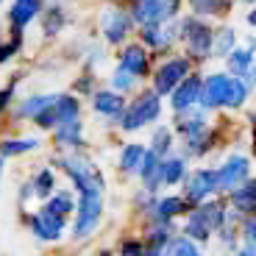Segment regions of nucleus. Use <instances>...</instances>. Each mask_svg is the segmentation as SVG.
<instances>
[{
    "label": "nucleus",
    "mask_w": 256,
    "mask_h": 256,
    "mask_svg": "<svg viewBox=\"0 0 256 256\" xmlns=\"http://www.w3.org/2000/svg\"><path fill=\"white\" fill-rule=\"evenodd\" d=\"M50 167L58 173V178L67 181L76 195L84 192H106V176L103 167L92 159L86 150H70V154H53Z\"/></svg>",
    "instance_id": "obj_1"
},
{
    "label": "nucleus",
    "mask_w": 256,
    "mask_h": 256,
    "mask_svg": "<svg viewBox=\"0 0 256 256\" xmlns=\"http://www.w3.org/2000/svg\"><path fill=\"white\" fill-rule=\"evenodd\" d=\"M106 220V192H84L78 195L76 212L70 218L67 240L76 245H84L100 234V226Z\"/></svg>",
    "instance_id": "obj_2"
},
{
    "label": "nucleus",
    "mask_w": 256,
    "mask_h": 256,
    "mask_svg": "<svg viewBox=\"0 0 256 256\" xmlns=\"http://www.w3.org/2000/svg\"><path fill=\"white\" fill-rule=\"evenodd\" d=\"M162 117V98L154 90H136L131 100H126V109L112 126L120 134H136L148 126H156Z\"/></svg>",
    "instance_id": "obj_3"
},
{
    "label": "nucleus",
    "mask_w": 256,
    "mask_h": 256,
    "mask_svg": "<svg viewBox=\"0 0 256 256\" xmlns=\"http://www.w3.org/2000/svg\"><path fill=\"white\" fill-rule=\"evenodd\" d=\"M20 220L26 226V231L36 240L39 245H58L67 240V228H70V220L62 218V214H53L45 206H28V209H20Z\"/></svg>",
    "instance_id": "obj_4"
},
{
    "label": "nucleus",
    "mask_w": 256,
    "mask_h": 256,
    "mask_svg": "<svg viewBox=\"0 0 256 256\" xmlns=\"http://www.w3.org/2000/svg\"><path fill=\"white\" fill-rule=\"evenodd\" d=\"M84 117V100L72 92H53L50 100L45 103V109L34 117L31 126L36 128L39 134H50L53 128L64 126V122L81 120Z\"/></svg>",
    "instance_id": "obj_5"
},
{
    "label": "nucleus",
    "mask_w": 256,
    "mask_h": 256,
    "mask_svg": "<svg viewBox=\"0 0 256 256\" xmlns=\"http://www.w3.org/2000/svg\"><path fill=\"white\" fill-rule=\"evenodd\" d=\"M226 220V209L218 200H204L198 206H190L184 214V223H181L178 234L190 237L192 242H206V240L214 234V231L223 226Z\"/></svg>",
    "instance_id": "obj_6"
},
{
    "label": "nucleus",
    "mask_w": 256,
    "mask_h": 256,
    "mask_svg": "<svg viewBox=\"0 0 256 256\" xmlns=\"http://www.w3.org/2000/svg\"><path fill=\"white\" fill-rule=\"evenodd\" d=\"M178 0H128V14L134 20V26H159L170 22L178 14Z\"/></svg>",
    "instance_id": "obj_7"
},
{
    "label": "nucleus",
    "mask_w": 256,
    "mask_h": 256,
    "mask_svg": "<svg viewBox=\"0 0 256 256\" xmlns=\"http://www.w3.org/2000/svg\"><path fill=\"white\" fill-rule=\"evenodd\" d=\"M192 72V62L186 56H170L167 62H162L154 72H150V90L156 92L159 98H167L170 92L184 81L186 76Z\"/></svg>",
    "instance_id": "obj_8"
},
{
    "label": "nucleus",
    "mask_w": 256,
    "mask_h": 256,
    "mask_svg": "<svg viewBox=\"0 0 256 256\" xmlns=\"http://www.w3.org/2000/svg\"><path fill=\"white\" fill-rule=\"evenodd\" d=\"M178 39L186 45V53H190L186 58H204L212 53L214 31L200 17H184L178 26Z\"/></svg>",
    "instance_id": "obj_9"
},
{
    "label": "nucleus",
    "mask_w": 256,
    "mask_h": 256,
    "mask_svg": "<svg viewBox=\"0 0 256 256\" xmlns=\"http://www.w3.org/2000/svg\"><path fill=\"white\" fill-rule=\"evenodd\" d=\"M98 28H100V36H103L106 45L120 48V45H126L128 36H131V31H134V20H131L128 8L112 6V8H106V12L100 14Z\"/></svg>",
    "instance_id": "obj_10"
},
{
    "label": "nucleus",
    "mask_w": 256,
    "mask_h": 256,
    "mask_svg": "<svg viewBox=\"0 0 256 256\" xmlns=\"http://www.w3.org/2000/svg\"><path fill=\"white\" fill-rule=\"evenodd\" d=\"M214 190H218V178H214V170H209V167H195L181 181V198L190 206H198L204 200H209Z\"/></svg>",
    "instance_id": "obj_11"
},
{
    "label": "nucleus",
    "mask_w": 256,
    "mask_h": 256,
    "mask_svg": "<svg viewBox=\"0 0 256 256\" xmlns=\"http://www.w3.org/2000/svg\"><path fill=\"white\" fill-rule=\"evenodd\" d=\"M45 8V0H12L6 6V26L8 34L26 36V31L34 26V20H39Z\"/></svg>",
    "instance_id": "obj_12"
},
{
    "label": "nucleus",
    "mask_w": 256,
    "mask_h": 256,
    "mask_svg": "<svg viewBox=\"0 0 256 256\" xmlns=\"http://www.w3.org/2000/svg\"><path fill=\"white\" fill-rule=\"evenodd\" d=\"M150 56L154 53L142 42H126V45H120V53H117V67L131 72L136 81H145L150 76Z\"/></svg>",
    "instance_id": "obj_13"
},
{
    "label": "nucleus",
    "mask_w": 256,
    "mask_h": 256,
    "mask_svg": "<svg viewBox=\"0 0 256 256\" xmlns=\"http://www.w3.org/2000/svg\"><path fill=\"white\" fill-rule=\"evenodd\" d=\"M50 142L58 154H70V150H86V122L81 120H72V122H64V126L53 128L50 131Z\"/></svg>",
    "instance_id": "obj_14"
},
{
    "label": "nucleus",
    "mask_w": 256,
    "mask_h": 256,
    "mask_svg": "<svg viewBox=\"0 0 256 256\" xmlns=\"http://www.w3.org/2000/svg\"><path fill=\"white\" fill-rule=\"evenodd\" d=\"M45 145V136L39 134H3L0 136V156L3 159H22V156H31L36 150H42Z\"/></svg>",
    "instance_id": "obj_15"
},
{
    "label": "nucleus",
    "mask_w": 256,
    "mask_h": 256,
    "mask_svg": "<svg viewBox=\"0 0 256 256\" xmlns=\"http://www.w3.org/2000/svg\"><path fill=\"white\" fill-rule=\"evenodd\" d=\"M126 100H128V98L120 95V92L109 90V86H106V90H100V86H98V90L90 95V109H92V114H95V117H103V120L112 126V122L122 114Z\"/></svg>",
    "instance_id": "obj_16"
},
{
    "label": "nucleus",
    "mask_w": 256,
    "mask_h": 256,
    "mask_svg": "<svg viewBox=\"0 0 256 256\" xmlns=\"http://www.w3.org/2000/svg\"><path fill=\"white\" fill-rule=\"evenodd\" d=\"M178 39V26L170 22H159V26H142L140 28V42L148 48L150 53H164L176 45Z\"/></svg>",
    "instance_id": "obj_17"
},
{
    "label": "nucleus",
    "mask_w": 256,
    "mask_h": 256,
    "mask_svg": "<svg viewBox=\"0 0 256 256\" xmlns=\"http://www.w3.org/2000/svg\"><path fill=\"white\" fill-rule=\"evenodd\" d=\"M26 184H28V192H31L34 204H42L45 198H50L53 190H56L62 181H58V173L53 170L50 164H42V167H36V170L28 176Z\"/></svg>",
    "instance_id": "obj_18"
},
{
    "label": "nucleus",
    "mask_w": 256,
    "mask_h": 256,
    "mask_svg": "<svg viewBox=\"0 0 256 256\" xmlns=\"http://www.w3.org/2000/svg\"><path fill=\"white\" fill-rule=\"evenodd\" d=\"M200 84H204V78L195 76V72H190V76H186L184 81H181L178 86L167 95V98H170L173 112H184V109L198 106V100H200Z\"/></svg>",
    "instance_id": "obj_19"
},
{
    "label": "nucleus",
    "mask_w": 256,
    "mask_h": 256,
    "mask_svg": "<svg viewBox=\"0 0 256 256\" xmlns=\"http://www.w3.org/2000/svg\"><path fill=\"white\" fill-rule=\"evenodd\" d=\"M50 95L53 92H31V95H26V98H17L12 112H8L12 122H28V126H31L34 117L45 109V103L50 100Z\"/></svg>",
    "instance_id": "obj_20"
},
{
    "label": "nucleus",
    "mask_w": 256,
    "mask_h": 256,
    "mask_svg": "<svg viewBox=\"0 0 256 256\" xmlns=\"http://www.w3.org/2000/svg\"><path fill=\"white\" fill-rule=\"evenodd\" d=\"M228 81H231V76H223V72H214V76L204 78V84H200V100H198L200 109H218V106H223Z\"/></svg>",
    "instance_id": "obj_21"
},
{
    "label": "nucleus",
    "mask_w": 256,
    "mask_h": 256,
    "mask_svg": "<svg viewBox=\"0 0 256 256\" xmlns=\"http://www.w3.org/2000/svg\"><path fill=\"white\" fill-rule=\"evenodd\" d=\"M70 22V14L64 8V3H45L42 14H39V28H42V36L45 39H56L58 34L67 28Z\"/></svg>",
    "instance_id": "obj_22"
},
{
    "label": "nucleus",
    "mask_w": 256,
    "mask_h": 256,
    "mask_svg": "<svg viewBox=\"0 0 256 256\" xmlns=\"http://www.w3.org/2000/svg\"><path fill=\"white\" fill-rule=\"evenodd\" d=\"M214 178H218V190H237L248 178V162L240 159V156L237 159H228L226 164H220L214 170Z\"/></svg>",
    "instance_id": "obj_23"
},
{
    "label": "nucleus",
    "mask_w": 256,
    "mask_h": 256,
    "mask_svg": "<svg viewBox=\"0 0 256 256\" xmlns=\"http://www.w3.org/2000/svg\"><path fill=\"white\" fill-rule=\"evenodd\" d=\"M186 176V159L184 156H162L159 159V173H156V181L162 186H178Z\"/></svg>",
    "instance_id": "obj_24"
},
{
    "label": "nucleus",
    "mask_w": 256,
    "mask_h": 256,
    "mask_svg": "<svg viewBox=\"0 0 256 256\" xmlns=\"http://www.w3.org/2000/svg\"><path fill=\"white\" fill-rule=\"evenodd\" d=\"M76 204H78V195L70 190V186H64L58 184L56 190H53L50 198H45L39 206H45L48 212H53V214H62V218L70 220L72 218V212H76Z\"/></svg>",
    "instance_id": "obj_25"
},
{
    "label": "nucleus",
    "mask_w": 256,
    "mask_h": 256,
    "mask_svg": "<svg viewBox=\"0 0 256 256\" xmlns=\"http://www.w3.org/2000/svg\"><path fill=\"white\" fill-rule=\"evenodd\" d=\"M145 150H148L145 142H126L117 150V170H120V176H136Z\"/></svg>",
    "instance_id": "obj_26"
},
{
    "label": "nucleus",
    "mask_w": 256,
    "mask_h": 256,
    "mask_svg": "<svg viewBox=\"0 0 256 256\" xmlns=\"http://www.w3.org/2000/svg\"><path fill=\"white\" fill-rule=\"evenodd\" d=\"M176 145V131L167 126H156L154 134H150V142H148V150H154L156 156H170V150H173Z\"/></svg>",
    "instance_id": "obj_27"
},
{
    "label": "nucleus",
    "mask_w": 256,
    "mask_h": 256,
    "mask_svg": "<svg viewBox=\"0 0 256 256\" xmlns=\"http://www.w3.org/2000/svg\"><path fill=\"white\" fill-rule=\"evenodd\" d=\"M162 256H204V254H200L198 242H192L190 237H184V234H173L170 242L162 248Z\"/></svg>",
    "instance_id": "obj_28"
},
{
    "label": "nucleus",
    "mask_w": 256,
    "mask_h": 256,
    "mask_svg": "<svg viewBox=\"0 0 256 256\" xmlns=\"http://www.w3.org/2000/svg\"><path fill=\"white\" fill-rule=\"evenodd\" d=\"M109 90L120 92V95H134L136 90H140V81H136L131 72H126L122 67H114V72L109 76Z\"/></svg>",
    "instance_id": "obj_29"
},
{
    "label": "nucleus",
    "mask_w": 256,
    "mask_h": 256,
    "mask_svg": "<svg viewBox=\"0 0 256 256\" xmlns=\"http://www.w3.org/2000/svg\"><path fill=\"white\" fill-rule=\"evenodd\" d=\"M20 53H22V36H17V34H6V36H0V67L12 64Z\"/></svg>",
    "instance_id": "obj_30"
},
{
    "label": "nucleus",
    "mask_w": 256,
    "mask_h": 256,
    "mask_svg": "<svg viewBox=\"0 0 256 256\" xmlns=\"http://www.w3.org/2000/svg\"><path fill=\"white\" fill-rule=\"evenodd\" d=\"M231 204L240 212H254L256 209V181H248L245 186H237L231 195Z\"/></svg>",
    "instance_id": "obj_31"
},
{
    "label": "nucleus",
    "mask_w": 256,
    "mask_h": 256,
    "mask_svg": "<svg viewBox=\"0 0 256 256\" xmlns=\"http://www.w3.org/2000/svg\"><path fill=\"white\" fill-rule=\"evenodd\" d=\"M95 90H98V76H95V70H90V67H84V72H81V76H76V78H72L70 92H72V95H78V98H90Z\"/></svg>",
    "instance_id": "obj_32"
},
{
    "label": "nucleus",
    "mask_w": 256,
    "mask_h": 256,
    "mask_svg": "<svg viewBox=\"0 0 256 256\" xmlns=\"http://www.w3.org/2000/svg\"><path fill=\"white\" fill-rule=\"evenodd\" d=\"M112 250H114V256H145V242H142L140 234H126V237L117 240Z\"/></svg>",
    "instance_id": "obj_33"
},
{
    "label": "nucleus",
    "mask_w": 256,
    "mask_h": 256,
    "mask_svg": "<svg viewBox=\"0 0 256 256\" xmlns=\"http://www.w3.org/2000/svg\"><path fill=\"white\" fill-rule=\"evenodd\" d=\"M190 8L195 12V17H209V14H220L226 12L228 0H186Z\"/></svg>",
    "instance_id": "obj_34"
},
{
    "label": "nucleus",
    "mask_w": 256,
    "mask_h": 256,
    "mask_svg": "<svg viewBox=\"0 0 256 256\" xmlns=\"http://www.w3.org/2000/svg\"><path fill=\"white\" fill-rule=\"evenodd\" d=\"M245 95H248L245 84L240 81V78H231V81H228V90H226V103H223V106H242Z\"/></svg>",
    "instance_id": "obj_35"
},
{
    "label": "nucleus",
    "mask_w": 256,
    "mask_h": 256,
    "mask_svg": "<svg viewBox=\"0 0 256 256\" xmlns=\"http://www.w3.org/2000/svg\"><path fill=\"white\" fill-rule=\"evenodd\" d=\"M14 100H17V81L6 84V86H0V120H3V117H8Z\"/></svg>",
    "instance_id": "obj_36"
},
{
    "label": "nucleus",
    "mask_w": 256,
    "mask_h": 256,
    "mask_svg": "<svg viewBox=\"0 0 256 256\" xmlns=\"http://www.w3.org/2000/svg\"><path fill=\"white\" fill-rule=\"evenodd\" d=\"M231 53H234L231 56V70H234V76H242L250 64V48H245V50H231Z\"/></svg>",
    "instance_id": "obj_37"
},
{
    "label": "nucleus",
    "mask_w": 256,
    "mask_h": 256,
    "mask_svg": "<svg viewBox=\"0 0 256 256\" xmlns=\"http://www.w3.org/2000/svg\"><path fill=\"white\" fill-rule=\"evenodd\" d=\"M231 45H234V31H223L212 42V50L218 53V56H226V53H231Z\"/></svg>",
    "instance_id": "obj_38"
},
{
    "label": "nucleus",
    "mask_w": 256,
    "mask_h": 256,
    "mask_svg": "<svg viewBox=\"0 0 256 256\" xmlns=\"http://www.w3.org/2000/svg\"><path fill=\"white\" fill-rule=\"evenodd\" d=\"M3 178H6V159L0 156V195H3Z\"/></svg>",
    "instance_id": "obj_39"
},
{
    "label": "nucleus",
    "mask_w": 256,
    "mask_h": 256,
    "mask_svg": "<svg viewBox=\"0 0 256 256\" xmlns=\"http://www.w3.org/2000/svg\"><path fill=\"white\" fill-rule=\"evenodd\" d=\"M90 256H114V250L112 248H98V250H92Z\"/></svg>",
    "instance_id": "obj_40"
},
{
    "label": "nucleus",
    "mask_w": 256,
    "mask_h": 256,
    "mask_svg": "<svg viewBox=\"0 0 256 256\" xmlns=\"http://www.w3.org/2000/svg\"><path fill=\"white\" fill-rule=\"evenodd\" d=\"M248 22H250V26H256V8H254V12L248 14Z\"/></svg>",
    "instance_id": "obj_41"
},
{
    "label": "nucleus",
    "mask_w": 256,
    "mask_h": 256,
    "mask_svg": "<svg viewBox=\"0 0 256 256\" xmlns=\"http://www.w3.org/2000/svg\"><path fill=\"white\" fill-rule=\"evenodd\" d=\"M3 3H6V0H0V6H3Z\"/></svg>",
    "instance_id": "obj_42"
}]
</instances>
